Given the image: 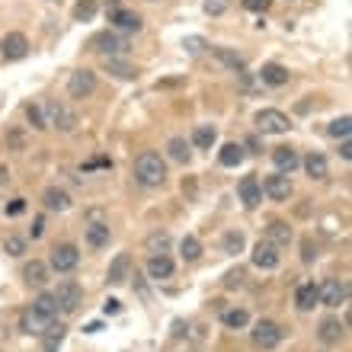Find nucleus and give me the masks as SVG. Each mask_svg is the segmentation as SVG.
I'll return each mask as SVG.
<instances>
[{
    "instance_id": "obj_44",
    "label": "nucleus",
    "mask_w": 352,
    "mask_h": 352,
    "mask_svg": "<svg viewBox=\"0 0 352 352\" xmlns=\"http://www.w3.org/2000/svg\"><path fill=\"white\" fill-rule=\"evenodd\" d=\"M7 144L13 151H23V148H26V135H23V131H10V135H7Z\"/></svg>"
},
{
    "instance_id": "obj_5",
    "label": "nucleus",
    "mask_w": 352,
    "mask_h": 352,
    "mask_svg": "<svg viewBox=\"0 0 352 352\" xmlns=\"http://www.w3.org/2000/svg\"><path fill=\"white\" fill-rule=\"evenodd\" d=\"M253 346L256 349H276L282 343V327L272 324V320H260V324L253 327Z\"/></svg>"
},
{
    "instance_id": "obj_18",
    "label": "nucleus",
    "mask_w": 352,
    "mask_h": 352,
    "mask_svg": "<svg viewBox=\"0 0 352 352\" xmlns=\"http://www.w3.org/2000/svg\"><path fill=\"white\" fill-rule=\"evenodd\" d=\"M19 327H23V333L42 336V333H45V327H48V320H45V317H38L36 311L29 307V311H23V317H19Z\"/></svg>"
},
{
    "instance_id": "obj_20",
    "label": "nucleus",
    "mask_w": 352,
    "mask_h": 352,
    "mask_svg": "<svg viewBox=\"0 0 352 352\" xmlns=\"http://www.w3.org/2000/svg\"><path fill=\"white\" fill-rule=\"evenodd\" d=\"M23 278H26L29 285L42 288V285L48 282V266H45V263H38V260L26 263V266H23Z\"/></svg>"
},
{
    "instance_id": "obj_4",
    "label": "nucleus",
    "mask_w": 352,
    "mask_h": 352,
    "mask_svg": "<svg viewBox=\"0 0 352 352\" xmlns=\"http://www.w3.org/2000/svg\"><path fill=\"white\" fill-rule=\"evenodd\" d=\"M45 112H48V125H55V129H61V131H74L77 129V112L71 109V106H65V102H58V100H52L45 106Z\"/></svg>"
},
{
    "instance_id": "obj_32",
    "label": "nucleus",
    "mask_w": 352,
    "mask_h": 352,
    "mask_svg": "<svg viewBox=\"0 0 352 352\" xmlns=\"http://www.w3.org/2000/svg\"><path fill=\"white\" fill-rule=\"evenodd\" d=\"M214 55H218V61H221V65L231 67L234 74H237V71H247V67H243V58L237 55V52H231V48H214Z\"/></svg>"
},
{
    "instance_id": "obj_43",
    "label": "nucleus",
    "mask_w": 352,
    "mask_h": 352,
    "mask_svg": "<svg viewBox=\"0 0 352 352\" xmlns=\"http://www.w3.org/2000/svg\"><path fill=\"white\" fill-rule=\"evenodd\" d=\"M183 48H186V52H189V55H199V52H202V48H205V38H199V36H189V38H186V42H183Z\"/></svg>"
},
{
    "instance_id": "obj_27",
    "label": "nucleus",
    "mask_w": 352,
    "mask_h": 352,
    "mask_svg": "<svg viewBox=\"0 0 352 352\" xmlns=\"http://www.w3.org/2000/svg\"><path fill=\"white\" fill-rule=\"evenodd\" d=\"M109 19L119 29H125V32H138V29H141V16H138V13H131V10H116Z\"/></svg>"
},
{
    "instance_id": "obj_21",
    "label": "nucleus",
    "mask_w": 352,
    "mask_h": 352,
    "mask_svg": "<svg viewBox=\"0 0 352 352\" xmlns=\"http://www.w3.org/2000/svg\"><path fill=\"white\" fill-rule=\"evenodd\" d=\"M109 241H112L109 224L96 221V224H90V228H87V243H90L93 250H100V247H106V243H109Z\"/></svg>"
},
{
    "instance_id": "obj_22",
    "label": "nucleus",
    "mask_w": 352,
    "mask_h": 352,
    "mask_svg": "<svg viewBox=\"0 0 352 352\" xmlns=\"http://www.w3.org/2000/svg\"><path fill=\"white\" fill-rule=\"evenodd\" d=\"M320 343H327V346H333V343H340V336H343V324L336 320V317H327V320H320Z\"/></svg>"
},
{
    "instance_id": "obj_48",
    "label": "nucleus",
    "mask_w": 352,
    "mask_h": 352,
    "mask_svg": "<svg viewBox=\"0 0 352 352\" xmlns=\"http://www.w3.org/2000/svg\"><path fill=\"white\" fill-rule=\"evenodd\" d=\"M314 256H317L314 243H311V241H305V253H301V260H305V263H314Z\"/></svg>"
},
{
    "instance_id": "obj_15",
    "label": "nucleus",
    "mask_w": 352,
    "mask_h": 352,
    "mask_svg": "<svg viewBox=\"0 0 352 352\" xmlns=\"http://www.w3.org/2000/svg\"><path fill=\"white\" fill-rule=\"evenodd\" d=\"M42 202H45L48 212H67V208H71V195H67L65 189H58V186H52V189H45V195H42Z\"/></svg>"
},
{
    "instance_id": "obj_47",
    "label": "nucleus",
    "mask_w": 352,
    "mask_h": 352,
    "mask_svg": "<svg viewBox=\"0 0 352 352\" xmlns=\"http://www.w3.org/2000/svg\"><path fill=\"white\" fill-rule=\"evenodd\" d=\"M102 311H106V314H119V311H122V301H119V298H109V301L102 305Z\"/></svg>"
},
{
    "instance_id": "obj_52",
    "label": "nucleus",
    "mask_w": 352,
    "mask_h": 352,
    "mask_svg": "<svg viewBox=\"0 0 352 352\" xmlns=\"http://www.w3.org/2000/svg\"><path fill=\"white\" fill-rule=\"evenodd\" d=\"M340 154H343V160H349V157H352V144H349V141H343V148H340Z\"/></svg>"
},
{
    "instance_id": "obj_28",
    "label": "nucleus",
    "mask_w": 352,
    "mask_h": 352,
    "mask_svg": "<svg viewBox=\"0 0 352 352\" xmlns=\"http://www.w3.org/2000/svg\"><path fill=\"white\" fill-rule=\"evenodd\" d=\"M260 77H263V84H269V87H282V84H288V71L282 65H266L260 71Z\"/></svg>"
},
{
    "instance_id": "obj_35",
    "label": "nucleus",
    "mask_w": 352,
    "mask_h": 352,
    "mask_svg": "<svg viewBox=\"0 0 352 352\" xmlns=\"http://www.w3.org/2000/svg\"><path fill=\"white\" fill-rule=\"evenodd\" d=\"M106 71L122 77V80H131V77H135V67L125 65V61H116V58H106Z\"/></svg>"
},
{
    "instance_id": "obj_37",
    "label": "nucleus",
    "mask_w": 352,
    "mask_h": 352,
    "mask_svg": "<svg viewBox=\"0 0 352 352\" xmlns=\"http://www.w3.org/2000/svg\"><path fill=\"white\" fill-rule=\"evenodd\" d=\"M26 119L32 122V129H48V122H45V116H42V109H38V106H32V102H29L26 106Z\"/></svg>"
},
{
    "instance_id": "obj_40",
    "label": "nucleus",
    "mask_w": 352,
    "mask_h": 352,
    "mask_svg": "<svg viewBox=\"0 0 352 352\" xmlns=\"http://www.w3.org/2000/svg\"><path fill=\"white\" fill-rule=\"evenodd\" d=\"M93 10H96V3H93V0H80V3H77V10H74V16L80 19V23H87V19L93 16Z\"/></svg>"
},
{
    "instance_id": "obj_24",
    "label": "nucleus",
    "mask_w": 352,
    "mask_h": 352,
    "mask_svg": "<svg viewBox=\"0 0 352 352\" xmlns=\"http://www.w3.org/2000/svg\"><path fill=\"white\" fill-rule=\"evenodd\" d=\"M129 266H131L129 253H119V256L112 260V266H109V282H112V285H122V282L129 278Z\"/></svg>"
},
{
    "instance_id": "obj_36",
    "label": "nucleus",
    "mask_w": 352,
    "mask_h": 352,
    "mask_svg": "<svg viewBox=\"0 0 352 352\" xmlns=\"http://www.w3.org/2000/svg\"><path fill=\"white\" fill-rule=\"evenodd\" d=\"M349 129H352V119H349V116H343V119L330 122V135H333V138L349 141Z\"/></svg>"
},
{
    "instance_id": "obj_9",
    "label": "nucleus",
    "mask_w": 352,
    "mask_h": 352,
    "mask_svg": "<svg viewBox=\"0 0 352 352\" xmlns=\"http://www.w3.org/2000/svg\"><path fill=\"white\" fill-rule=\"evenodd\" d=\"M0 55L7 61H19V58L29 55V38L23 32H10V36L0 38Z\"/></svg>"
},
{
    "instance_id": "obj_38",
    "label": "nucleus",
    "mask_w": 352,
    "mask_h": 352,
    "mask_svg": "<svg viewBox=\"0 0 352 352\" xmlns=\"http://www.w3.org/2000/svg\"><path fill=\"white\" fill-rule=\"evenodd\" d=\"M3 250H7L10 256H23V253H26V241H23V237H7V241H3Z\"/></svg>"
},
{
    "instance_id": "obj_2",
    "label": "nucleus",
    "mask_w": 352,
    "mask_h": 352,
    "mask_svg": "<svg viewBox=\"0 0 352 352\" xmlns=\"http://www.w3.org/2000/svg\"><path fill=\"white\" fill-rule=\"evenodd\" d=\"M55 301H58V311H65V314H74L77 307H80V301H84V288L77 285L74 278H65V282H58Z\"/></svg>"
},
{
    "instance_id": "obj_25",
    "label": "nucleus",
    "mask_w": 352,
    "mask_h": 352,
    "mask_svg": "<svg viewBox=\"0 0 352 352\" xmlns=\"http://www.w3.org/2000/svg\"><path fill=\"white\" fill-rule=\"evenodd\" d=\"M32 311H36L38 317H45L48 324L58 317V301H55V295H38L36 301H32Z\"/></svg>"
},
{
    "instance_id": "obj_12",
    "label": "nucleus",
    "mask_w": 352,
    "mask_h": 352,
    "mask_svg": "<svg viewBox=\"0 0 352 352\" xmlns=\"http://www.w3.org/2000/svg\"><path fill=\"white\" fill-rule=\"evenodd\" d=\"M266 195L269 199H276V202H288V195H292V179L285 173H276V176H266Z\"/></svg>"
},
{
    "instance_id": "obj_19",
    "label": "nucleus",
    "mask_w": 352,
    "mask_h": 352,
    "mask_svg": "<svg viewBox=\"0 0 352 352\" xmlns=\"http://www.w3.org/2000/svg\"><path fill=\"white\" fill-rule=\"evenodd\" d=\"M295 305H298V311H311V307L317 305V285L314 282H301V285L295 288Z\"/></svg>"
},
{
    "instance_id": "obj_31",
    "label": "nucleus",
    "mask_w": 352,
    "mask_h": 352,
    "mask_svg": "<svg viewBox=\"0 0 352 352\" xmlns=\"http://www.w3.org/2000/svg\"><path fill=\"white\" fill-rule=\"evenodd\" d=\"M218 141V135H214V129L212 125H199V129L192 131V144L195 148H202V151H208Z\"/></svg>"
},
{
    "instance_id": "obj_10",
    "label": "nucleus",
    "mask_w": 352,
    "mask_h": 352,
    "mask_svg": "<svg viewBox=\"0 0 352 352\" xmlns=\"http://www.w3.org/2000/svg\"><path fill=\"white\" fill-rule=\"evenodd\" d=\"M93 90H96V74H93V71H74L71 80H67V93H71L74 100H84Z\"/></svg>"
},
{
    "instance_id": "obj_29",
    "label": "nucleus",
    "mask_w": 352,
    "mask_h": 352,
    "mask_svg": "<svg viewBox=\"0 0 352 352\" xmlns=\"http://www.w3.org/2000/svg\"><path fill=\"white\" fill-rule=\"evenodd\" d=\"M218 160H221V167H241V164H243V148L231 141V144H224V148H221Z\"/></svg>"
},
{
    "instance_id": "obj_13",
    "label": "nucleus",
    "mask_w": 352,
    "mask_h": 352,
    "mask_svg": "<svg viewBox=\"0 0 352 352\" xmlns=\"http://www.w3.org/2000/svg\"><path fill=\"white\" fill-rule=\"evenodd\" d=\"M253 266L260 269H276L278 266V250L269 241H260L253 247Z\"/></svg>"
},
{
    "instance_id": "obj_17",
    "label": "nucleus",
    "mask_w": 352,
    "mask_h": 352,
    "mask_svg": "<svg viewBox=\"0 0 352 352\" xmlns=\"http://www.w3.org/2000/svg\"><path fill=\"white\" fill-rule=\"evenodd\" d=\"M272 164H276L278 173H292L301 160H298V154L292 148H276V151H272Z\"/></svg>"
},
{
    "instance_id": "obj_51",
    "label": "nucleus",
    "mask_w": 352,
    "mask_h": 352,
    "mask_svg": "<svg viewBox=\"0 0 352 352\" xmlns=\"http://www.w3.org/2000/svg\"><path fill=\"white\" fill-rule=\"evenodd\" d=\"M42 231H45V218H36L32 221V237H42Z\"/></svg>"
},
{
    "instance_id": "obj_23",
    "label": "nucleus",
    "mask_w": 352,
    "mask_h": 352,
    "mask_svg": "<svg viewBox=\"0 0 352 352\" xmlns=\"http://www.w3.org/2000/svg\"><path fill=\"white\" fill-rule=\"evenodd\" d=\"M61 340H65V327L52 320V324L45 327V333H42V352H58Z\"/></svg>"
},
{
    "instance_id": "obj_16",
    "label": "nucleus",
    "mask_w": 352,
    "mask_h": 352,
    "mask_svg": "<svg viewBox=\"0 0 352 352\" xmlns=\"http://www.w3.org/2000/svg\"><path fill=\"white\" fill-rule=\"evenodd\" d=\"M266 241L276 247V250H282V247H288L292 243V228H288L285 221H272L266 231Z\"/></svg>"
},
{
    "instance_id": "obj_53",
    "label": "nucleus",
    "mask_w": 352,
    "mask_h": 352,
    "mask_svg": "<svg viewBox=\"0 0 352 352\" xmlns=\"http://www.w3.org/2000/svg\"><path fill=\"white\" fill-rule=\"evenodd\" d=\"M7 183H10V170L0 167V186H7Z\"/></svg>"
},
{
    "instance_id": "obj_46",
    "label": "nucleus",
    "mask_w": 352,
    "mask_h": 352,
    "mask_svg": "<svg viewBox=\"0 0 352 352\" xmlns=\"http://www.w3.org/2000/svg\"><path fill=\"white\" fill-rule=\"evenodd\" d=\"M269 3H272V0H243V7L253 10V13H263V10H266Z\"/></svg>"
},
{
    "instance_id": "obj_45",
    "label": "nucleus",
    "mask_w": 352,
    "mask_h": 352,
    "mask_svg": "<svg viewBox=\"0 0 352 352\" xmlns=\"http://www.w3.org/2000/svg\"><path fill=\"white\" fill-rule=\"evenodd\" d=\"M26 212V199H13V202L7 205V214L10 218H16V214H23Z\"/></svg>"
},
{
    "instance_id": "obj_41",
    "label": "nucleus",
    "mask_w": 352,
    "mask_h": 352,
    "mask_svg": "<svg viewBox=\"0 0 352 352\" xmlns=\"http://www.w3.org/2000/svg\"><path fill=\"white\" fill-rule=\"evenodd\" d=\"M167 243H170V237H167V234H151V237H148V247H151V250H154V253H167Z\"/></svg>"
},
{
    "instance_id": "obj_26",
    "label": "nucleus",
    "mask_w": 352,
    "mask_h": 352,
    "mask_svg": "<svg viewBox=\"0 0 352 352\" xmlns=\"http://www.w3.org/2000/svg\"><path fill=\"white\" fill-rule=\"evenodd\" d=\"M305 170L311 179H327V157L324 154H317V151H311L305 157Z\"/></svg>"
},
{
    "instance_id": "obj_49",
    "label": "nucleus",
    "mask_w": 352,
    "mask_h": 352,
    "mask_svg": "<svg viewBox=\"0 0 352 352\" xmlns=\"http://www.w3.org/2000/svg\"><path fill=\"white\" fill-rule=\"evenodd\" d=\"M241 278H243V272H241V269H237V272H228V278H224V285H228V288L241 285Z\"/></svg>"
},
{
    "instance_id": "obj_14",
    "label": "nucleus",
    "mask_w": 352,
    "mask_h": 352,
    "mask_svg": "<svg viewBox=\"0 0 352 352\" xmlns=\"http://www.w3.org/2000/svg\"><path fill=\"white\" fill-rule=\"evenodd\" d=\"M148 276L154 278V282L170 278V276H173V260H170L167 253H154V256L148 260Z\"/></svg>"
},
{
    "instance_id": "obj_50",
    "label": "nucleus",
    "mask_w": 352,
    "mask_h": 352,
    "mask_svg": "<svg viewBox=\"0 0 352 352\" xmlns=\"http://www.w3.org/2000/svg\"><path fill=\"white\" fill-rule=\"evenodd\" d=\"M93 167H112V160L109 157H96V160H90V164H84V170H93Z\"/></svg>"
},
{
    "instance_id": "obj_42",
    "label": "nucleus",
    "mask_w": 352,
    "mask_h": 352,
    "mask_svg": "<svg viewBox=\"0 0 352 352\" xmlns=\"http://www.w3.org/2000/svg\"><path fill=\"white\" fill-rule=\"evenodd\" d=\"M231 0H205V13H212V16H221L224 10H228Z\"/></svg>"
},
{
    "instance_id": "obj_3",
    "label": "nucleus",
    "mask_w": 352,
    "mask_h": 352,
    "mask_svg": "<svg viewBox=\"0 0 352 352\" xmlns=\"http://www.w3.org/2000/svg\"><path fill=\"white\" fill-rule=\"evenodd\" d=\"M256 129L263 135H285L292 129V122H288L285 112H278V109H260L256 112Z\"/></svg>"
},
{
    "instance_id": "obj_39",
    "label": "nucleus",
    "mask_w": 352,
    "mask_h": 352,
    "mask_svg": "<svg viewBox=\"0 0 352 352\" xmlns=\"http://www.w3.org/2000/svg\"><path fill=\"white\" fill-rule=\"evenodd\" d=\"M224 250H228V253H241L243 250V234H237V231L228 234V237H224Z\"/></svg>"
},
{
    "instance_id": "obj_34",
    "label": "nucleus",
    "mask_w": 352,
    "mask_h": 352,
    "mask_svg": "<svg viewBox=\"0 0 352 352\" xmlns=\"http://www.w3.org/2000/svg\"><path fill=\"white\" fill-rule=\"evenodd\" d=\"M179 253H183V260H199V256H202V243L195 241V237H183V241H179Z\"/></svg>"
},
{
    "instance_id": "obj_11",
    "label": "nucleus",
    "mask_w": 352,
    "mask_h": 352,
    "mask_svg": "<svg viewBox=\"0 0 352 352\" xmlns=\"http://www.w3.org/2000/svg\"><path fill=\"white\" fill-rule=\"evenodd\" d=\"M237 195H241V202L247 208H256L263 202V189H260V179L256 176H243L241 186H237Z\"/></svg>"
},
{
    "instance_id": "obj_7",
    "label": "nucleus",
    "mask_w": 352,
    "mask_h": 352,
    "mask_svg": "<svg viewBox=\"0 0 352 352\" xmlns=\"http://www.w3.org/2000/svg\"><path fill=\"white\" fill-rule=\"evenodd\" d=\"M90 48L93 52H100V55H106V58H116V55H122V52L129 48V42L119 38L116 32H100V36L90 38Z\"/></svg>"
},
{
    "instance_id": "obj_30",
    "label": "nucleus",
    "mask_w": 352,
    "mask_h": 352,
    "mask_svg": "<svg viewBox=\"0 0 352 352\" xmlns=\"http://www.w3.org/2000/svg\"><path fill=\"white\" fill-rule=\"evenodd\" d=\"M221 324L231 327V330H241V327L250 324V314L241 311V307H234V311H221Z\"/></svg>"
},
{
    "instance_id": "obj_33",
    "label": "nucleus",
    "mask_w": 352,
    "mask_h": 352,
    "mask_svg": "<svg viewBox=\"0 0 352 352\" xmlns=\"http://www.w3.org/2000/svg\"><path fill=\"white\" fill-rule=\"evenodd\" d=\"M167 151H170V157H173L176 164H189V144H186V138H170Z\"/></svg>"
},
{
    "instance_id": "obj_6",
    "label": "nucleus",
    "mask_w": 352,
    "mask_h": 352,
    "mask_svg": "<svg viewBox=\"0 0 352 352\" xmlns=\"http://www.w3.org/2000/svg\"><path fill=\"white\" fill-rule=\"evenodd\" d=\"M77 263H80V250L74 243H55L52 247V269L55 272H71V269H77Z\"/></svg>"
},
{
    "instance_id": "obj_1",
    "label": "nucleus",
    "mask_w": 352,
    "mask_h": 352,
    "mask_svg": "<svg viewBox=\"0 0 352 352\" xmlns=\"http://www.w3.org/2000/svg\"><path fill=\"white\" fill-rule=\"evenodd\" d=\"M135 179H138L141 186H164V179H167V164H164V157H160L157 151H144V154H138L135 157Z\"/></svg>"
},
{
    "instance_id": "obj_8",
    "label": "nucleus",
    "mask_w": 352,
    "mask_h": 352,
    "mask_svg": "<svg viewBox=\"0 0 352 352\" xmlns=\"http://www.w3.org/2000/svg\"><path fill=\"white\" fill-rule=\"evenodd\" d=\"M346 295H349V288L340 278H327L324 285L317 288V301H324L327 307H340L346 301Z\"/></svg>"
}]
</instances>
